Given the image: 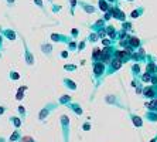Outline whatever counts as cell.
Returning <instances> with one entry per match:
<instances>
[{
    "instance_id": "52a82bcc",
    "label": "cell",
    "mask_w": 157,
    "mask_h": 142,
    "mask_svg": "<svg viewBox=\"0 0 157 142\" xmlns=\"http://www.w3.org/2000/svg\"><path fill=\"white\" fill-rule=\"evenodd\" d=\"M108 10H109V13L112 14V17L117 18V20H122V22H124V18H126V14H124V13H123V11H122L119 7L108 9Z\"/></svg>"
},
{
    "instance_id": "f546056e",
    "label": "cell",
    "mask_w": 157,
    "mask_h": 142,
    "mask_svg": "<svg viewBox=\"0 0 157 142\" xmlns=\"http://www.w3.org/2000/svg\"><path fill=\"white\" fill-rule=\"evenodd\" d=\"M9 77H10V80H18V78H20V75H18L17 73H13V71L9 74Z\"/></svg>"
},
{
    "instance_id": "7dc6e473",
    "label": "cell",
    "mask_w": 157,
    "mask_h": 142,
    "mask_svg": "<svg viewBox=\"0 0 157 142\" xmlns=\"http://www.w3.org/2000/svg\"><path fill=\"white\" fill-rule=\"evenodd\" d=\"M129 2H135V0H129Z\"/></svg>"
},
{
    "instance_id": "9c48e42d",
    "label": "cell",
    "mask_w": 157,
    "mask_h": 142,
    "mask_svg": "<svg viewBox=\"0 0 157 142\" xmlns=\"http://www.w3.org/2000/svg\"><path fill=\"white\" fill-rule=\"evenodd\" d=\"M128 44L130 46L133 50H137V48L142 46V40H140L139 37H135V36H129L128 39Z\"/></svg>"
},
{
    "instance_id": "5b68a950",
    "label": "cell",
    "mask_w": 157,
    "mask_h": 142,
    "mask_svg": "<svg viewBox=\"0 0 157 142\" xmlns=\"http://www.w3.org/2000/svg\"><path fill=\"white\" fill-rule=\"evenodd\" d=\"M103 73H105V64L102 61H95V64H94V75H95V78L101 80Z\"/></svg>"
},
{
    "instance_id": "4fadbf2b",
    "label": "cell",
    "mask_w": 157,
    "mask_h": 142,
    "mask_svg": "<svg viewBox=\"0 0 157 142\" xmlns=\"http://www.w3.org/2000/svg\"><path fill=\"white\" fill-rule=\"evenodd\" d=\"M144 120L149 121V122H151V124H156L157 122V112H154V111H146V114H144Z\"/></svg>"
},
{
    "instance_id": "d590c367",
    "label": "cell",
    "mask_w": 157,
    "mask_h": 142,
    "mask_svg": "<svg viewBox=\"0 0 157 142\" xmlns=\"http://www.w3.org/2000/svg\"><path fill=\"white\" fill-rule=\"evenodd\" d=\"M6 112V107H3V105H0V115H3V114Z\"/></svg>"
},
{
    "instance_id": "836d02e7",
    "label": "cell",
    "mask_w": 157,
    "mask_h": 142,
    "mask_svg": "<svg viewBox=\"0 0 157 142\" xmlns=\"http://www.w3.org/2000/svg\"><path fill=\"white\" fill-rule=\"evenodd\" d=\"M96 39H98V37H96V34H95V33L89 36V41H96Z\"/></svg>"
},
{
    "instance_id": "5bb4252c",
    "label": "cell",
    "mask_w": 157,
    "mask_h": 142,
    "mask_svg": "<svg viewBox=\"0 0 157 142\" xmlns=\"http://www.w3.org/2000/svg\"><path fill=\"white\" fill-rule=\"evenodd\" d=\"M21 136H23V134L20 132V129H16V131H13V134L9 136L7 142H20Z\"/></svg>"
},
{
    "instance_id": "60d3db41",
    "label": "cell",
    "mask_w": 157,
    "mask_h": 142,
    "mask_svg": "<svg viewBox=\"0 0 157 142\" xmlns=\"http://www.w3.org/2000/svg\"><path fill=\"white\" fill-rule=\"evenodd\" d=\"M70 50H75V43H71L70 44Z\"/></svg>"
},
{
    "instance_id": "8fae6325",
    "label": "cell",
    "mask_w": 157,
    "mask_h": 142,
    "mask_svg": "<svg viewBox=\"0 0 157 142\" xmlns=\"http://www.w3.org/2000/svg\"><path fill=\"white\" fill-rule=\"evenodd\" d=\"M122 64H123V63H122L121 59H117V57L112 59V60H110V68H112V70H110V73H113V71H117V70L122 67Z\"/></svg>"
},
{
    "instance_id": "f6af8a7d",
    "label": "cell",
    "mask_w": 157,
    "mask_h": 142,
    "mask_svg": "<svg viewBox=\"0 0 157 142\" xmlns=\"http://www.w3.org/2000/svg\"><path fill=\"white\" fill-rule=\"evenodd\" d=\"M106 2H110V3H113V2H116V0H106Z\"/></svg>"
},
{
    "instance_id": "30bf717a",
    "label": "cell",
    "mask_w": 157,
    "mask_h": 142,
    "mask_svg": "<svg viewBox=\"0 0 157 142\" xmlns=\"http://www.w3.org/2000/svg\"><path fill=\"white\" fill-rule=\"evenodd\" d=\"M147 59H149V61H147V64H146V73L157 74V64L153 61V60H151V55H149Z\"/></svg>"
},
{
    "instance_id": "d6986e66",
    "label": "cell",
    "mask_w": 157,
    "mask_h": 142,
    "mask_svg": "<svg viewBox=\"0 0 157 142\" xmlns=\"http://www.w3.org/2000/svg\"><path fill=\"white\" fill-rule=\"evenodd\" d=\"M64 85H65L68 90H71V91H75V90H77V84L74 83L72 80H68V78H64Z\"/></svg>"
},
{
    "instance_id": "44dd1931",
    "label": "cell",
    "mask_w": 157,
    "mask_h": 142,
    "mask_svg": "<svg viewBox=\"0 0 157 142\" xmlns=\"http://www.w3.org/2000/svg\"><path fill=\"white\" fill-rule=\"evenodd\" d=\"M17 111H18V114H20V118H21V120H26V117H27V109L24 108L23 105H18Z\"/></svg>"
},
{
    "instance_id": "e0dca14e",
    "label": "cell",
    "mask_w": 157,
    "mask_h": 142,
    "mask_svg": "<svg viewBox=\"0 0 157 142\" xmlns=\"http://www.w3.org/2000/svg\"><path fill=\"white\" fill-rule=\"evenodd\" d=\"M71 101H72V98H71V95L64 94V95H61V97H59L58 104H59V105H67V104H70Z\"/></svg>"
},
{
    "instance_id": "cb8c5ba5",
    "label": "cell",
    "mask_w": 157,
    "mask_h": 142,
    "mask_svg": "<svg viewBox=\"0 0 157 142\" xmlns=\"http://www.w3.org/2000/svg\"><path fill=\"white\" fill-rule=\"evenodd\" d=\"M3 34H6L7 39H10V40H14L16 39V33L14 31H11V30H3Z\"/></svg>"
},
{
    "instance_id": "83f0119b",
    "label": "cell",
    "mask_w": 157,
    "mask_h": 142,
    "mask_svg": "<svg viewBox=\"0 0 157 142\" xmlns=\"http://www.w3.org/2000/svg\"><path fill=\"white\" fill-rule=\"evenodd\" d=\"M132 71H133V75H136V74L139 75L140 74V66L139 64H135V66L132 67Z\"/></svg>"
},
{
    "instance_id": "f35d334b",
    "label": "cell",
    "mask_w": 157,
    "mask_h": 142,
    "mask_svg": "<svg viewBox=\"0 0 157 142\" xmlns=\"http://www.w3.org/2000/svg\"><path fill=\"white\" fill-rule=\"evenodd\" d=\"M149 142H157V134L154 135V136H153V138H151V139H150Z\"/></svg>"
},
{
    "instance_id": "9a60e30c",
    "label": "cell",
    "mask_w": 157,
    "mask_h": 142,
    "mask_svg": "<svg viewBox=\"0 0 157 142\" xmlns=\"http://www.w3.org/2000/svg\"><path fill=\"white\" fill-rule=\"evenodd\" d=\"M24 59H26V63L29 64V66H33L34 64V57H33V54L29 51V48L24 46Z\"/></svg>"
},
{
    "instance_id": "4dcf8cb0",
    "label": "cell",
    "mask_w": 157,
    "mask_h": 142,
    "mask_svg": "<svg viewBox=\"0 0 157 142\" xmlns=\"http://www.w3.org/2000/svg\"><path fill=\"white\" fill-rule=\"evenodd\" d=\"M91 124H89V122H85L84 125H82V129H84V131H89V129H91Z\"/></svg>"
},
{
    "instance_id": "f1b7e54d",
    "label": "cell",
    "mask_w": 157,
    "mask_h": 142,
    "mask_svg": "<svg viewBox=\"0 0 157 142\" xmlns=\"http://www.w3.org/2000/svg\"><path fill=\"white\" fill-rule=\"evenodd\" d=\"M26 91V87H21L20 90H18V94H17V99H23V97H24V92Z\"/></svg>"
},
{
    "instance_id": "7a4b0ae2",
    "label": "cell",
    "mask_w": 157,
    "mask_h": 142,
    "mask_svg": "<svg viewBox=\"0 0 157 142\" xmlns=\"http://www.w3.org/2000/svg\"><path fill=\"white\" fill-rule=\"evenodd\" d=\"M58 105L59 104H57V102H48V104H45V105L40 109V112H38V121H40V122H44V121L54 112L55 109L58 108Z\"/></svg>"
},
{
    "instance_id": "ba28073f",
    "label": "cell",
    "mask_w": 157,
    "mask_h": 142,
    "mask_svg": "<svg viewBox=\"0 0 157 142\" xmlns=\"http://www.w3.org/2000/svg\"><path fill=\"white\" fill-rule=\"evenodd\" d=\"M65 107H68V108H70L74 114H77V115H79V117L84 114V109H82V107H81L78 102H72V101H71L70 104H67Z\"/></svg>"
},
{
    "instance_id": "8992f818",
    "label": "cell",
    "mask_w": 157,
    "mask_h": 142,
    "mask_svg": "<svg viewBox=\"0 0 157 142\" xmlns=\"http://www.w3.org/2000/svg\"><path fill=\"white\" fill-rule=\"evenodd\" d=\"M129 118H130L132 124H133L135 128H143V118L142 117H139V115H136L135 112L129 111Z\"/></svg>"
},
{
    "instance_id": "277c9868",
    "label": "cell",
    "mask_w": 157,
    "mask_h": 142,
    "mask_svg": "<svg viewBox=\"0 0 157 142\" xmlns=\"http://www.w3.org/2000/svg\"><path fill=\"white\" fill-rule=\"evenodd\" d=\"M142 95L147 99L157 98V85H149V87H144L142 90Z\"/></svg>"
},
{
    "instance_id": "484cf974",
    "label": "cell",
    "mask_w": 157,
    "mask_h": 142,
    "mask_svg": "<svg viewBox=\"0 0 157 142\" xmlns=\"http://www.w3.org/2000/svg\"><path fill=\"white\" fill-rule=\"evenodd\" d=\"M150 78H151V74H149V73H144L142 75V83H150Z\"/></svg>"
},
{
    "instance_id": "6da1fadb",
    "label": "cell",
    "mask_w": 157,
    "mask_h": 142,
    "mask_svg": "<svg viewBox=\"0 0 157 142\" xmlns=\"http://www.w3.org/2000/svg\"><path fill=\"white\" fill-rule=\"evenodd\" d=\"M59 125H61V134H62V141L64 142H70L71 138V121L70 117L62 114L59 117Z\"/></svg>"
},
{
    "instance_id": "7c38bea8",
    "label": "cell",
    "mask_w": 157,
    "mask_h": 142,
    "mask_svg": "<svg viewBox=\"0 0 157 142\" xmlns=\"http://www.w3.org/2000/svg\"><path fill=\"white\" fill-rule=\"evenodd\" d=\"M9 122H10V124L13 125L16 129H20V127H21V124H23V120L20 117H16V115H13V117L9 118Z\"/></svg>"
},
{
    "instance_id": "e575fe53",
    "label": "cell",
    "mask_w": 157,
    "mask_h": 142,
    "mask_svg": "<svg viewBox=\"0 0 157 142\" xmlns=\"http://www.w3.org/2000/svg\"><path fill=\"white\" fill-rule=\"evenodd\" d=\"M70 2H71V6H72V10H71L72 13H71V14H74V7H75V4H77V0H70Z\"/></svg>"
},
{
    "instance_id": "ee69618b",
    "label": "cell",
    "mask_w": 157,
    "mask_h": 142,
    "mask_svg": "<svg viewBox=\"0 0 157 142\" xmlns=\"http://www.w3.org/2000/svg\"><path fill=\"white\" fill-rule=\"evenodd\" d=\"M7 3L9 4H13V3H14V0H7Z\"/></svg>"
},
{
    "instance_id": "8d00e7d4",
    "label": "cell",
    "mask_w": 157,
    "mask_h": 142,
    "mask_svg": "<svg viewBox=\"0 0 157 142\" xmlns=\"http://www.w3.org/2000/svg\"><path fill=\"white\" fill-rule=\"evenodd\" d=\"M34 3H36L37 6H40V7H43V2H41V0H34Z\"/></svg>"
},
{
    "instance_id": "ac0fdd59",
    "label": "cell",
    "mask_w": 157,
    "mask_h": 142,
    "mask_svg": "<svg viewBox=\"0 0 157 142\" xmlns=\"http://www.w3.org/2000/svg\"><path fill=\"white\" fill-rule=\"evenodd\" d=\"M79 6L84 9L85 11H86L88 14H92V13H95V7H94V6H91V4H86V3H84V2H79Z\"/></svg>"
},
{
    "instance_id": "bcb514c9",
    "label": "cell",
    "mask_w": 157,
    "mask_h": 142,
    "mask_svg": "<svg viewBox=\"0 0 157 142\" xmlns=\"http://www.w3.org/2000/svg\"><path fill=\"white\" fill-rule=\"evenodd\" d=\"M2 40H3V39H2V36H0V44H2Z\"/></svg>"
},
{
    "instance_id": "603a6c76",
    "label": "cell",
    "mask_w": 157,
    "mask_h": 142,
    "mask_svg": "<svg viewBox=\"0 0 157 142\" xmlns=\"http://www.w3.org/2000/svg\"><path fill=\"white\" fill-rule=\"evenodd\" d=\"M99 9L102 11H108V9H109L108 2H106V0H99Z\"/></svg>"
},
{
    "instance_id": "1f68e13d",
    "label": "cell",
    "mask_w": 157,
    "mask_h": 142,
    "mask_svg": "<svg viewBox=\"0 0 157 142\" xmlns=\"http://www.w3.org/2000/svg\"><path fill=\"white\" fill-rule=\"evenodd\" d=\"M75 68H77L75 66H65V70H67V71H75Z\"/></svg>"
},
{
    "instance_id": "4316f807",
    "label": "cell",
    "mask_w": 157,
    "mask_h": 142,
    "mask_svg": "<svg viewBox=\"0 0 157 142\" xmlns=\"http://www.w3.org/2000/svg\"><path fill=\"white\" fill-rule=\"evenodd\" d=\"M51 37L54 41H67V39H64L61 34H51Z\"/></svg>"
},
{
    "instance_id": "2e32d148",
    "label": "cell",
    "mask_w": 157,
    "mask_h": 142,
    "mask_svg": "<svg viewBox=\"0 0 157 142\" xmlns=\"http://www.w3.org/2000/svg\"><path fill=\"white\" fill-rule=\"evenodd\" d=\"M144 107H146L147 111H154V112H157V98L150 99L149 102H146Z\"/></svg>"
},
{
    "instance_id": "3957f363",
    "label": "cell",
    "mask_w": 157,
    "mask_h": 142,
    "mask_svg": "<svg viewBox=\"0 0 157 142\" xmlns=\"http://www.w3.org/2000/svg\"><path fill=\"white\" fill-rule=\"evenodd\" d=\"M105 102H106V104H109V105H115V107H117V108H122V109L126 108V107L123 105V102L121 101V98H119L117 95H113V94L106 95Z\"/></svg>"
},
{
    "instance_id": "74e56055",
    "label": "cell",
    "mask_w": 157,
    "mask_h": 142,
    "mask_svg": "<svg viewBox=\"0 0 157 142\" xmlns=\"http://www.w3.org/2000/svg\"><path fill=\"white\" fill-rule=\"evenodd\" d=\"M85 48V41H82V43H79V47H78V50H84Z\"/></svg>"
},
{
    "instance_id": "d4e9b609",
    "label": "cell",
    "mask_w": 157,
    "mask_h": 142,
    "mask_svg": "<svg viewBox=\"0 0 157 142\" xmlns=\"http://www.w3.org/2000/svg\"><path fill=\"white\" fill-rule=\"evenodd\" d=\"M20 142H37V141L33 138V136H30V135H26V136L23 135L21 139H20Z\"/></svg>"
},
{
    "instance_id": "ab89813d",
    "label": "cell",
    "mask_w": 157,
    "mask_h": 142,
    "mask_svg": "<svg viewBox=\"0 0 157 142\" xmlns=\"http://www.w3.org/2000/svg\"><path fill=\"white\" fill-rule=\"evenodd\" d=\"M77 34H78V30L74 29V30H72V37H77Z\"/></svg>"
},
{
    "instance_id": "7402d4cb",
    "label": "cell",
    "mask_w": 157,
    "mask_h": 142,
    "mask_svg": "<svg viewBox=\"0 0 157 142\" xmlns=\"http://www.w3.org/2000/svg\"><path fill=\"white\" fill-rule=\"evenodd\" d=\"M41 50H43L44 54H51L52 47H51V44H43V46H41Z\"/></svg>"
},
{
    "instance_id": "ffe728a7",
    "label": "cell",
    "mask_w": 157,
    "mask_h": 142,
    "mask_svg": "<svg viewBox=\"0 0 157 142\" xmlns=\"http://www.w3.org/2000/svg\"><path fill=\"white\" fill-rule=\"evenodd\" d=\"M143 11H144V7H143V6H140L139 9H136V10H133V11H132L130 17H133V18H136V17H140V16L143 14Z\"/></svg>"
},
{
    "instance_id": "d6a6232c",
    "label": "cell",
    "mask_w": 157,
    "mask_h": 142,
    "mask_svg": "<svg viewBox=\"0 0 157 142\" xmlns=\"http://www.w3.org/2000/svg\"><path fill=\"white\" fill-rule=\"evenodd\" d=\"M123 29H124V30H130V29H132L130 23H123Z\"/></svg>"
},
{
    "instance_id": "7bdbcfd3",
    "label": "cell",
    "mask_w": 157,
    "mask_h": 142,
    "mask_svg": "<svg viewBox=\"0 0 157 142\" xmlns=\"http://www.w3.org/2000/svg\"><path fill=\"white\" fill-rule=\"evenodd\" d=\"M0 142H7V139H4L3 136H0Z\"/></svg>"
},
{
    "instance_id": "b9f144b4",
    "label": "cell",
    "mask_w": 157,
    "mask_h": 142,
    "mask_svg": "<svg viewBox=\"0 0 157 142\" xmlns=\"http://www.w3.org/2000/svg\"><path fill=\"white\" fill-rule=\"evenodd\" d=\"M62 57H68V53H67V51H62Z\"/></svg>"
}]
</instances>
